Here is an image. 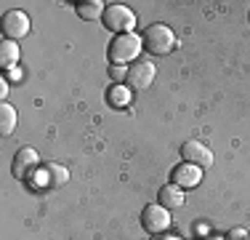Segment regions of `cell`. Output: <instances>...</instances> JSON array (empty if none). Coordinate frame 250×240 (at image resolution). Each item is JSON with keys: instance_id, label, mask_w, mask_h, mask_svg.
I'll return each mask as SVG.
<instances>
[{"instance_id": "52a82bcc", "label": "cell", "mask_w": 250, "mask_h": 240, "mask_svg": "<svg viewBox=\"0 0 250 240\" xmlns=\"http://www.w3.org/2000/svg\"><path fill=\"white\" fill-rule=\"evenodd\" d=\"M40 168V155L38 149L32 147H21L19 152L14 155V163H11V173H14L16 179H24L29 182V176H32L35 171Z\"/></svg>"}, {"instance_id": "5b68a950", "label": "cell", "mask_w": 250, "mask_h": 240, "mask_svg": "<svg viewBox=\"0 0 250 240\" xmlns=\"http://www.w3.org/2000/svg\"><path fill=\"white\" fill-rule=\"evenodd\" d=\"M0 32H3L5 40H19L29 32V16L21 8H11L3 14V22H0Z\"/></svg>"}, {"instance_id": "8fae6325", "label": "cell", "mask_w": 250, "mask_h": 240, "mask_svg": "<svg viewBox=\"0 0 250 240\" xmlns=\"http://www.w3.org/2000/svg\"><path fill=\"white\" fill-rule=\"evenodd\" d=\"M157 197H160V206H165L170 211V208H181L184 206V200H187V195H184V190L178 187V184H163V187H160V192H157Z\"/></svg>"}, {"instance_id": "9c48e42d", "label": "cell", "mask_w": 250, "mask_h": 240, "mask_svg": "<svg viewBox=\"0 0 250 240\" xmlns=\"http://www.w3.org/2000/svg\"><path fill=\"white\" fill-rule=\"evenodd\" d=\"M181 155H184V160H187V163H194V166H200V168H210V166H213V152H210V147H205L200 139L184 142V144H181Z\"/></svg>"}, {"instance_id": "9a60e30c", "label": "cell", "mask_w": 250, "mask_h": 240, "mask_svg": "<svg viewBox=\"0 0 250 240\" xmlns=\"http://www.w3.org/2000/svg\"><path fill=\"white\" fill-rule=\"evenodd\" d=\"M106 99H109L112 107H125L130 101V88L123 86V83H115V86L106 91Z\"/></svg>"}, {"instance_id": "3957f363", "label": "cell", "mask_w": 250, "mask_h": 240, "mask_svg": "<svg viewBox=\"0 0 250 240\" xmlns=\"http://www.w3.org/2000/svg\"><path fill=\"white\" fill-rule=\"evenodd\" d=\"M141 38L136 32H123V35H115V40L109 43V62L112 64H128L130 59H136L141 53Z\"/></svg>"}, {"instance_id": "4fadbf2b", "label": "cell", "mask_w": 250, "mask_h": 240, "mask_svg": "<svg viewBox=\"0 0 250 240\" xmlns=\"http://www.w3.org/2000/svg\"><path fill=\"white\" fill-rule=\"evenodd\" d=\"M16 62H19V46H16V40H3L0 43V67L3 70L16 67Z\"/></svg>"}, {"instance_id": "7c38bea8", "label": "cell", "mask_w": 250, "mask_h": 240, "mask_svg": "<svg viewBox=\"0 0 250 240\" xmlns=\"http://www.w3.org/2000/svg\"><path fill=\"white\" fill-rule=\"evenodd\" d=\"M104 11H106V3H101V0H85V3L77 5V16H80V19H85V22L101 19V16H104Z\"/></svg>"}, {"instance_id": "5bb4252c", "label": "cell", "mask_w": 250, "mask_h": 240, "mask_svg": "<svg viewBox=\"0 0 250 240\" xmlns=\"http://www.w3.org/2000/svg\"><path fill=\"white\" fill-rule=\"evenodd\" d=\"M16 128V110L11 104H0V134L3 136H11V131Z\"/></svg>"}, {"instance_id": "277c9868", "label": "cell", "mask_w": 250, "mask_h": 240, "mask_svg": "<svg viewBox=\"0 0 250 240\" xmlns=\"http://www.w3.org/2000/svg\"><path fill=\"white\" fill-rule=\"evenodd\" d=\"M101 22H104V27L109 29V32L123 35V32H133L136 14L128 8V5H123V3H109L106 11H104V16H101Z\"/></svg>"}, {"instance_id": "ba28073f", "label": "cell", "mask_w": 250, "mask_h": 240, "mask_svg": "<svg viewBox=\"0 0 250 240\" xmlns=\"http://www.w3.org/2000/svg\"><path fill=\"white\" fill-rule=\"evenodd\" d=\"M154 83V64L152 62H136L133 67H128V80L125 86L130 91H146Z\"/></svg>"}, {"instance_id": "8992f818", "label": "cell", "mask_w": 250, "mask_h": 240, "mask_svg": "<svg viewBox=\"0 0 250 240\" xmlns=\"http://www.w3.org/2000/svg\"><path fill=\"white\" fill-rule=\"evenodd\" d=\"M141 227L146 232H152V235H160V232H165L170 227V211L165 206H160V203H149L141 211Z\"/></svg>"}, {"instance_id": "7a4b0ae2", "label": "cell", "mask_w": 250, "mask_h": 240, "mask_svg": "<svg viewBox=\"0 0 250 240\" xmlns=\"http://www.w3.org/2000/svg\"><path fill=\"white\" fill-rule=\"evenodd\" d=\"M67 182H69V171L67 166H59V163H45L29 176V187L32 190H56V187H64Z\"/></svg>"}, {"instance_id": "2e32d148", "label": "cell", "mask_w": 250, "mask_h": 240, "mask_svg": "<svg viewBox=\"0 0 250 240\" xmlns=\"http://www.w3.org/2000/svg\"><path fill=\"white\" fill-rule=\"evenodd\" d=\"M109 75H112V80H115V83H125V80H128V67H125V64H112Z\"/></svg>"}, {"instance_id": "e0dca14e", "label": "cell", "mask_w": 250, "mask_h": 240, "mask_svg": "<svg viewBox=\"0 0 250 240\" xmlns=\"http://www.w3.org/2000/svg\"><path fill=\"white\" fill-rule=\"evenodd\" d=\"M245 238H248L245 230H231L229 232V240H245Z\"/></svg>"}, {"instance_id": "d6986e66", "label": "cell", "mask_w": 250, "mask_h": 240, "mask_svg": "<svg viewBox=\"0 0 250 240\" xmlns=\"http://www.w3.org/2000/svg\"><path fill=\"white\" fill-rule=\"evenodd\" d=\"M154 240H178V238H154Z\"/></svg>"}, {"instance_id": "6da1fadb", "label": "cell", "mask_w": 250, "mask_h": 240, "mask_svg": "<svg viewBox=\"0 0 250 240\" xmlns=\"http://www.w3.org/2000/svg\"><path fill=\"white\" fill-rule=\"evenodd\" d=\"M141 43H144V48L149 53H154V56H165V53H170L176 48V35L168 24H149V27L144 29Z\"/></svg>"}, {"instance_id": "30bf717a", "label": "cell", "mask_w": 250, "mask_h": 240, "mask_svg": "<svg viewBox=\"0 0 250 240\" xmlns=\"http://www.w3.org/2000/svg\"><path fill=\"white\" fill-rule=\"evenodd\" d=\"M170 179H173V184H178V187H187V190H192V187H197V184L202 182V168L200 166H194V163H178L173 171H170Z\"/></svg>"}, {"instance_id": "ac0fdd59", "label": "cell", "mask_w": 250, "mask_h": 240, "mask_svg": "<svg viewBox=\"0 0 250 240\" xmlns=\"http://www.w3.org/2000/svg\"><path fill=\"white\" fill-rule=\"evenodd\" d=\"M0 96H3V99L8 96V80H0Z\"/></svg>"}]
</instances>
